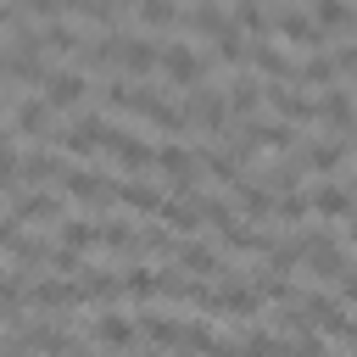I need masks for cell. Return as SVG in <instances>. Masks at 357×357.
I'll list each match as a JSON object with an SVG mask.
<instances>
[{
  "instance_id": "1",
  "label": "cell",
  "mask_w": 357,
  "mask_h": 357,
  "mask_svg": "<svg viewBox=\"0 0 357 357\" xmlns=\"http://www.w3.org/2000/svg\"><path fill=\"white\" fill-rule=\"evenodd\" d=\"M156 73H162V89H195L206 78V61H201L195 39L167 33V39H156Z\"/></svg>"
},
{
  "instance_id": "2",
  "label": "cell",
  "mask_w": 357,
  "mask_h": 357,
  "mask_svg": "<svg viewBox=\"0 0 357 357\" xmlns=\"http://www.w3.org/2000/svg\"><path fill=\"white\" fill-rule=\"evenodd\" d=\"M61 201H84V206H95V212H112V206H117V178H112L106 167H95V162H67V173H61Z\"/></svg>"
},
{
  "instance_id": "3",
  "label": "cell",
  "mask_w": 357,
  "mask_h": 357,
  "mask_svg": "<svg viewBox=\"0 0 357 357\" xmlns=\"http://www.w3.org/2000/svg\"><path fill=\"white\" fill-rule=\"evenodd\" d=\"M156 173L167 178L173 201H190V195L201 190V162H195V145H184V139L156 145Z\"/></svg>"
},
{
  "instance_id": "4",
  "label": "cell",
  "mask_w": 357,
  "mask_h": 357,
  "mask_svg": "<svg viewBox=\"0 0 357 357\" xmlns=\"http://www.w3.org/2000/svg\"><path fill=\"white\" fill-rule=\"evenodd\" d=\"M106 128H112V117H100V112H73L67 123H61V134H50V145L61 151V156H95L100 151V139H106Z\"/></svg>"
},
{
  "instance_id": "5",
  "label": "cell",
  "mask_w": 357,
  "mask_h": 357,
  "mask_svg": "<svg viewBox=\"0 0 357 357\" xmlns=\"http://www.w3.org/2000/svg\"><path fill=\"white\" fill-rule=\"evenodd\" d=\"M89 89H95L89 73H78V67H50L45 84H39V100H45L50 112H84Z\"/></svg>"
},
{
  "instance_id": "6",
  "label": "cell",
  "mask_w": 357,
  "mask_h": 357,
  "mask_svg": "<svg viewBox=\"0 0 357 357\" xmlns=\"http://www.w3.org/2000/svg\"><path fill=\"white\" fill-rule=\"evenodd\" d=\"M100 151H106L123 173H134V178H139L145 167H156V145H151L139 128H117V123H112V128H106V139H100Z\"/></svg>"
},
{
  "instance_id": "7",
  "label": "cell",
  "mask_w": 357,
  "mask_h": 357,
  "mask_svg": "<svg viewBox=\"0 0 357 357\" xmlns=\"http://www.w3.org/2000/svg\"><path fill=\"white\" fill-rule=\"evenodd\" d=\"M262 100L273 106L268 117H279V123H290V128H312V123H318V100H312L307 89H296V84H262Z\"/></svg>"
},
{
  "instance_id": "8",
  "label": "cell",
  "mask_w": 357,
  "mask_h": 357,
  "mask_svg": "<svg viewBox=\"0 0 357 357\" xmlns=\"http://www.w3.org/2000/svg\"><path fill=\"white\" fill-rule=\"evenodd\" d=\"M6 117H11V123H6V128H11V139L22 134V139H33V145H50V128H56V112H50V106H45L39 95H17Z\"/></svg>"
},
{
  "instance_id": "9",
  "label": "cell",
  "mask_w": 357,
  "mask_h": 357,
  "mask_svg": "<svg viewBox=\"0 0 357 357\" xmlns=\"http://www.w3.org/2000/svg\"><path fill=\"white\" fill-rule=\"evenodd\" d=\"M61 173H67V156H61L56 145H28V151L17 156V184L45 190V184H61Z\"/></svg>"
},
{
  "instance_id": "10",
  "label": "cell",
  "mask_w": 357,
  "mask_h": 357,
  "mask_svg": "<svg viewBox=\"0 0 357 357\" xmlns=\"http://www.w3.org/2000/svg\"><path fill=\"white\" fill-rule=\"evenodd\" d=\"M173 268H184V279H218L229 262L206 245V240H173V257H167Z\"/></svg>"
},
{
  "instance_id": "11",
  "label": "cell",
  "mask_w": 357,
  "mask_h": 357,
  "mask_svg": "<svg viewBox=\"0 0 357 357\" xmlns=\"http://www.w3.org/2000/svg\"><path fill=\"white\" fill-rule=\"evenodd\" d=\"M223 112H229V123H234V128H240V123H251V117L262 112V78L234 73V78H229V95H223Z\"/></svg>"
},
{
  "instance_id": "12",
  "label": "cell",
  "mask_w": 357,
  "mask_h": 357,
  "mask_svg": "<svg viewBox=\"0 0 357 357\" xmlns=\"http://www.w3.org/2000/svg\"><path fill=\"white\" fill-rule=\"evenodd\" d=\"M117 206H128V212H145V218H156L162 206H167V190H156L151 178H117Z\"/></svg>"
},
{
  "instance_id": "13",
  "label": "cell",
  "mask_w": 357,
  "mask_h": 357,
  "mask_svg": "<svg viewBox=\"0 0 357 357\" xmlns=\"http://www.w3.org/2000/svg\"><path fill=\"white\" fill-rule=\"evenodd\" d=\"M307 201H312V218H329L335 229L351 218V190H346V184H312Z\"/></svg>"
},
{
  "instance_id": "14",
  "label": "cell",
  "mask_w": 357,
  "mask_h": 357,
  "mask_svg": "<svg viewBox=\"0 0 357 357\" xmlns=\"http://www.w3.org/2000/svg\"><path fill=\"white\" fill-rule=\"evenodd\" d=\"M95 346H112V351H123V346H134V318H123V312H95Z\"/></svg>"
},
{
  "instance_id": "15",
  "label": "cell",
  "mask_w": 357,
  "mask_h": 357,
  "mask_svg": "<svg viewBox=\"0 0 357 357\" xmlns=\"http://www.w3.org/2000/svg\"><path fill=\"white\" fill-rule=\"evenodd\" d=\"M56 245H61V251H73V257H78L84 245H95V218H84V212H67V218H61V234H56Z\"/></svg>"
},
{
  "instance_id": "16",
  "label": "cell",
  "mask_w": 357,
  "mask_h": 357,
  "mask_svg": "<svg viewBox=\"0 0 357 357\" xmlns=\"http://www.w3.org/2000/svg\"><path fill=\"white\" fill-rule=\"evenodd\" d=\"M268 218H279V223H307V218H312V201H307V190H290V195H273V206H268Z\"/></svg>"
},
{
  "instance_id": "17",
  "label": "cell",
  "mask_w": 357,
  "mask_h": 357,
  "mask_svg": "<svg viewBox=\"0 0 357 357\" xmlns=\"http://www.w3.org/2000/svg\"><path fill=\"white\" fill-rule=\"evenodd\" d=\"M123 296H134V301L162 296V290H156V268H128V273H123Z\"/></svg>"
}]
</instances>
